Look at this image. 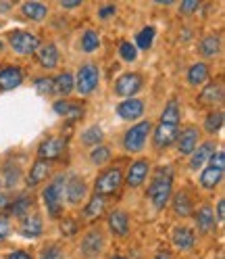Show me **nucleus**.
Returning a JSON list of instances; mask_svg holds the SVG:
<instances>
[{"label":"nucleus","instance_id":"obj_44","mask_svg":"<svg viewBox=\"0 0 225 259\" xmlns=\"http://www.w3.org/2000/svg\"><path fill=\"white\" fill-rule=\"evenodd\" d=\"M115 15H117V7H115V5H102V7L98 9V17H100L102 21L115 17Z\"/></svg>","mask_w":225,"mask_h":259},{"label":"nucleus","instance_id":"obj_20","mask_svg":"<svg viewBox=\"0 0 225 259\" xmlns=\"http://www.w3.org/2000/svg\"><path fill=\"white\" fill-rule=\"evenodd\" d=\"M171 242L178 251L190 253L196 245V234L192 228H188V226H175L173 232H171Z\"/></svg>","mask_w":225,"mask_h":259},{"label":"nucleus","instance_id":"obj_43","mask_svg":"<svg viewBox=\"0 0 225 259\" xmlns=\"http://www.w3.org/2000/svg\"><path fill=\"white\" fill-rule=\"evenodd\" d=\"M198 9H200L198 0H184V3H180V15H184V17H192Z\"/></svg>","mask_w":225,"mask_h":259},{"label":"nucleus","instance_id":"obj_53","mask_svg":"<svg viewBox=\"0 0 225 259\" xmlns=\"http://www.w3.org/2000/svg\"><path fill=\"white\" fill-rule=\"evenodd\" d=\"M108 259H127V257H123V255H110Z\"/></svg>","mask_w":225,"mask_h":259},{"label":"nucleus","instance_id":"obj_32","mask_svg":"<svg viewBox=\"0 0 225 259\" xmlns=\"http://www.w3.org/2000/svg\"><path fill=\"white\" fill-rule=\"evenodd\" d=\"M100 31L98 29H94V27H88L84 34H82V38H79V51L82 53H86V55H92V53H96L100 48Z\"/></svg>","mask_w":225,"mask_h":259},{"label":"nucleus","instance_id":"obj_33","mask_svg":"<svg viewBox=\"0 0 225 259\" xmlns=\"http://www.w3.org/2000/svg\"><path fill=\"white\" fill-rule=\"evenodd\" d=\"M79 142L84 144V147L92 149V147H98V144L104 142V132H102V125L98 123H92L88 125L82 134H79Z\"/></svg>","mask_w":225,"mask_h":259},{"label":"nucleus","instance_id":"obj_24","mask_svg":"<svg viewBox=\"0 0 225 259\" xmlns=\"http://www.w3.org/2000/svg\"><path fill=\"white\" fill-rule=\"evenodd\" d=\"M23 84V69L17 65H7L0 69V92H11Z\"/></svg>","mask_w":225,"mask_h":259},{"label":"nucleus","instance_id":"obj_36","mask_svg":"<svg viewBox=\"0 0 225 259\" xmlns=\"http://www.w3.org/2000/svg\"><path fill=\"white\" fill-rule=\"evenodd\" d=\"M54 79V94L59 96H69L73 92V73L71 71H61Z\"/></svg>","mask_w":225,"mask_h":259},{"label":"nucleus","instance_id":"obj_45","mask_svg":"<svg viewBox=\"0 0 225 259\" xmlns=\"http://www.w3.org/2000/svg\"><path fill=\"white\" fill-rule=\"evenodd\" d=\"M11 232H13V226H11V222H9L7 218H0V242L7 240V238L11 236Z\"/></svg>","mask_w":225,"mask_h":259},{"label":"nucleus","instance_id":"obj_5","mask_svg":"<svg viewBox=\"0 0 225 259\" xmlns=\"http://www.w3.org/2000/svg\"><path fill=\"white\" fill-rule=\"evenodd\" d=\"M106 249V232L100 226L88 228L77 242V253L84 259H98Z\"/></svg>","mask_w":225,"mask_h":259},{"label":"nucleus","instance_id":"obj_23","mask_svg":"<svg viewBox=\"0 0 225 259\" xmlns=\"http://www.w3.org/2000/svg\"><path fill=\"white\" fill-rule=\"evenodd\" d=\"M52 109L59 117L63 119H82L86 107L82 103H75V101H67V99H59L52 103Z\"/></svg>","mask_w":225,"mask_h":259},{"label":"nucleus","instance_id":"obj_42","mask_svg":"<svg viewBox=\"0 0 225 259\" xmlns=\"http://www.w3.org/2000/svg\"><path fill=\"white\" fill-rule=\"evenodd\" d=\"M119 55H121V59L123 61H127V63H134L136 59H138V48L132 44V42H121V48H119Z\"/></svg>","mask_w":225,"mask_h":259},{"label":"nucleus","instance_id":"obj_4","mask_svg":"<svg viewBox=\"0 0 225 259\" xmlns=\"http://www.w3.org/2000/svg\"><path fill=\"white\" fill-rule=\"evenodd\" d=\"M223 176H225V151L219 149L211 155L208 163L200 169L198 184H200L202 190H215V188L221 186Z\"/></svg>","mask_w":225,"mask_h":259},{"label":"nucleus","instance_id":"obj_18","mask_svg":"<svg viewBox=\"0 0 225 259\" xmlns=\"http://www.w3.org/2000/svg\"><path fill=\"white\" fill-rule=\"evenodd\" d=\"M215 142L213 140H204V142H200L198 147L194 149V153H192L190 157H188V169L190 171H200L206 163H208V159H211V155L215 153Z\"/></svg>","mask_w":225,"mask_h":259},{"label":"nucleus","instance_id":"obj_25","mask_svg":"<svg viewBox=\"0 0 225 259\" xmlns=\"http://www.w3.org/2000/svg\"><path fill=\"white\" fill-rule=\"evenodd\" d=\"M198 103L204 107H219L223 103V84L221 82H208L202 86L200 94H198Z\"/></svg>","mask_w":225,"mask_h":259},{"label":"nucleus","instance_id":"obj_46","mask_svg":"<svg viewBox=\"0 0 225 259\" xmlns=\"http://www.w3.org/2000/svg\"><path fill=\"white\" fill-rule=\"evenodd\" d=\"M213 213H215L217 224H223L225 222V199H219L217 201V207L213 209Z\"/></svg>","mask_w":225,"mask_h":259},{"label":"nucleus","instance_id":"obj_35","mask_svg":"<svg viewBox=\"0 0 225 259\" xmlns=\"http://www.w3.org/2000/svg\"><path fill=\"white\" fill-rule=\"evenodd\" d=\"M223 121H225V117H223V111L221 109H213L208 115L204 117V123H202V130L206 134H217V132H221V127H223Z\"/></svg>","mask_w":225,"mask_h":259},{"label":"nucleus","instance_id":"obj_13","mask_svg":"<svg viewBox=\"0 0 225 259\" xmlns=\"http://www.w3.org/2000/svg\"><path fill=\"white\" fill-rule=\"evenodd\" d=\"M202 142V132L198 125H186L180 130V136L175 140V149H178V155L182 157H190L194 153V149Z\"/></svg>","mask_w":225,"mask_h":259},{"label":"nucleus","instance_id":"obj_50","mask_svg":"<svg viewBox=\"0 0 225 259\" xmlns=\"http://www.w3.org/2000/svg\"><path fill=\"white\" fill-rule=\"evenodd\" d=\"M9 203H11V199L7 197L5 192H0V211H3V209H7V207H9Z\"/></svg>","mask_w":225,"mask_h":259},{"label":"nucleus","instance_id":"obj_14","mask_svg":"<svg viewBox=\"0 0 225 259\" xmlns=\"http://www.w3.org/2000/svg\"><path fill=\"white\" fill-rule=\"evenodd\" d=\"M52 169H54L52 161L36 159L34 163H31L29 171H27V178H25L27 188H38V186H42L44 182H48V180L52 178Z\"/></svg>","mask_w":225,"mask_h":259},{"label":"nucleus","instance_id":"obj_30","mask_svg":"<svg viewBox=\"0 0 225 259\" xmlns=\"http://www.w3.org/2000/svg\"><path fill=\"white\" fill-rule=\"evenodd\" d=\"M21 15L31 23H42L48 17V7L40 0H25L21 3Z\"/></svg>","mask_w":225,"mask_h":259},{"label":"nucleus","instance_id":"obj_27","mask_svg":"<svg viewBox=\"0 0 225 259\" xmlns=\"http://www.w3.org/2000/svg\"><path fill=\"white\" fill-rule=\"evenodd\" d=\"M104 211H106V199L100 197V194H92V197L86 201L84 209H82V220L92 224L100 215H104Z\"/></svg>","mask_w":225,"mask_h":259},{"label":"nucleus","instance_id":"obj_16","mask_svg":"<svg viewBox=\"0 0 225 259\" xmlns=\"http://www.w3.org/2000/svg\"><path fill=\"white\" fill-rule=\"evenodd\" d=\"M117 115L123 119V121H130V123H136L140 119H144V113H146V103L142 99H125L121 101L117 107Z\"/></svg>","mask_w":225,"mask_h":259},{"label":"nucleus","instance_id":"obj_6","mask_svg":"<svg viewBox=\"0 0 225 259\" xmlns=\"http://www.w3.org/2000/svg\"><path fill=\"white\" fill-rule=\"evenodd\" d=\"M100 84V67L98 63L94 61H86L82 63V67L77 69V73L73 75V92H77L79 96H90Z\"/></svg>","mask_w":225,"mask_h":259},{"label":"nucleus","instance_id":"obj_31","mask_svg":"<svg viewBox=\"0 0 225 259\" xmlns=\"http://www.w3.org/2000/svg\"><path fill=\"white\" fill-rule=\"evenodd\" d=\"M0 178H3V188L7 186L9 190H15V188H19V184L23 182V169L21 165L17 163H5L3 165V171H0Z\"/></svg>","mask_w":225,"mask_h":259},{"label":"nucleus","instance_id":"obj_17","mask_svg":"<svg viewBox=\"0 0 225 259\" xmlns=\"http://www.w3.org/2000/svg\"><path fill=\"white\" fill-rule=\"evenodd\" d=\"M106 226H108L112 236H117V238L130 236V228H132L130 213L123 211V209H112V211L106 215Z\"/></svg>","mask_w":225,"mask_h":259},{"label":"nucleus","instance_id":"obj_49","mask_svg":"<svg viewBox=\"0 0 225 259\" xmlns=\"http://www.w3.org/2000/svg\"><path fill=\"white\" fill-rule=\"evenodd\" d=\"M5 259H34V255H31L29 251H23V249H17V251H13L9 253Z\"/></svg>","mask_w":225,"mask_h":259},{"label":"nucleus","instance_id":"obj_2","mask_svg":"<svg viewBox=\"0 0 225 259\" xmlns=\"http://www.w3.org/2000/svg\"><path fill=\"white\" fill-rule=\"evenodd\" d=\"M146 197L152 203L154 211H163L169 205L171 197H173V171L171 167H158L152 176V180L148 184Z\"/></svg>","mask_w":225,"mask_h":259},{"label":"nucleus","instance_id":"obj_51","mask_svg":"<svg viewBox=\"0 0 225 259\" xmlns=\"http://www.w3.org/2000/svg\"><path fill=\"white\" fill-rule=\"evenodd\" d=\"M15 5L13 3H0V11H11Z\"/></svg>","mask_w":225,"mask_h":259},{"label":"nucleus","instance_id":"obj_40","mask_svg":"<svg viewBox=\"0 0 225 259\" xmlns=\"http://www.w3.org/2000/svg\"><path fill=\"white\" fill-rule=\"evenodd\" d=\"M11 205V203H9ZM11 213L17 218V220H23L27 213H31V201L27 197H19L15 199V203L11 205Z\"/></svg>","mask_w":225,"mask_h":259},{"label":"nucleus","instance_id":"obj_10","mask_svg":"<svg viewBox=\"0 0 225 259\" xmlns=\"http://www.w3.org/2000/svg\"><path fill=\"white\" fill-rule=\"evenodd\" d=\"M180 130L182 125L180 123H165V121H158L154 127H152V149L154 151H167L169 147H173L175 140L180 136Z\"/></svg>","mask_w":225,"mask_h":259},{"label":"nucleus","instance_id":"obj_28","mask_svg":"<svg viewBox=\"0 0 225 259\" xmlns=\"http://www.w3.org/2000/svg\"><path fill=\"white\" fill-rule=\"evenodd\" d=\"M223 53V40L219 34H208L198 42V55L202 59H217Z\"/></svg>","mask_w":225,"mask_h":259},{"label":"nucleus","instance_id":"obj_34","mask_svg":"<svg viewBox=\"0 0 225 259\" xmlns=\"http://www.w3.org/2000/svg\"><path fill=\"white\" fill-rule=\"evenodd\" d=\"M110 159H112V151H110L108 144H104V142L98 144V147H92L90 153H88V161L92 165H96V167L106 165Z\"/></svg>","mask_w":225,"mask_h":259},{"label":"nucleus","instance_id":"obj_15","mask_svg":"<svg viewBox=\"0 0 225 259\" xmlns=\"http://www.w3.org/2000/svg\"><path fill=\"white\" fill-rule=\"evenodd\" d=\"M67 151V140L63 136H50L38 144V159H44V161H54L63 157V153Z\"/></svg>","mask_w":225,"mask_h":259},{"label":"nucleus","instance_id":"obj_29","mask_svg":"<svg viewBox=\"0 0 225 259\" xmlns=\"http://www.w3.org/2000/svg\"><path fill=\"white\" fill-rule=\"evenodd\" d=\"M171 209H173V213L178 215V218H190L192 213H194V205H192V199H190V192L188 190H178L171 197Z\"/></svg>","mask_w":225,"mask_h":259},{"label":"nucleus","instance_id":"obj_9","mask_svg":"<svg viewBox=\"0 0 225 259\" xmlns=\"http://www.w3.org/2000/svg\"><path fill=\"white\" fill-rule=\"evenodd\" d=\"M90 199V186L82 176H67V184H65V205L77 209L86 205V201Z\"/></svg>","mask_w":225,"mask_h":259},{"label":"nucleus","instance_id":"obj_8","mask_svg":"<svg viewBox=\"0 0 225 259\" xmlns=\"http://www.w3.org/2000/svg\"><path fill=\"white\" fill-rule=\"evenodd\" d=\"M123 184V167L121 165H112V167H106L102 169L94 180V186H92V192L94 194H100V197H110L115 194Z\"/></svg>","mask_w":225,"mask_h":259},{"label":"nucleus","instance_id":"obj_47","mask_svg":"<svg viewBox=\"0 0 225 259\" xmlns=\"http://www.w3.org/2000/svg\"><path fill=\"white\" fill-rule=\"evenodd\" d=\"M152 36H154V29H152V27H146V29H144V34L140 36V48H148Z\"/></svg>","mask_w":225,"mask_h":259},{"label":"nucleus","instance_id":"obj_12","mask_svg":"<svg viewBox=\"0 0 225 259\" xmlns=\"http://www.w3.org/2000/svg\"><path fill=\"white\" fill-rule=\"evenodd\" d=\"M144 88V77L138 71H125L115 79V94L119 99H136V94Z\"/></svg>","mask_w":225,"mask_h":259},{"label":"nucleus","instance_id":"obj_19","mask_svg":"<svg viewBox=\"0 0 225 259\" xmlns=\"http://www.w3.org/2000/svg\"><path fill=\"white\" fill-rule=\"evenodd\" d=\"M36 59H38V65H40L44 71L57 69V67H59V61H61V55H59L57 44H52V42L40 44V48L36 51Z\"/></svg>","mask_w":225,"mask_h":259},{"label":"nucleus","instance_id":"obj_37","mask_svg":"<svg viewBox=\"0 0 225 259\" xmlns=\"http://www.w3.org/2000/svg\"><path fill=\"white\" fill-rule=\"evenodd\" d=\"M158 121H165V123H180L182 121V109H180L178 99H169V103L165 105L163 113H160Z\"/></svg>","mask_w":225,"mask_h":259},{"label":"nucleus","instance_id":"obj_3","mask_svg":"<svg viewBox=\"0 0 225 259\" xmlns=\"http://www.w3.org/2000/svg\"><path fill=\"white\" fill-rule=\"evenodd\" d=\"M152 127L154 123L150 119H140L136 123H132L130 127L125 130V134L121 138V147L125 153H142L144 147H146V142L152 134Z\"/></svg>","mask_w":225,"mask_h":259},{"label":"nucleus","instance_id":"obj_52","mask_svg":"<svg viewBox=\"0 0 225 259\" xmlns=\"http://www.w3.org/2000/svg\"><path fill=\"white\" fill-rule=\"evenodd\" d=\"M152 259H173V257H171L169 253H156Z\"/></svg>","mask_w":225,"mask_h":259},{"label":"nucleus","instance_id":"obj_38","mask_svg":"<svg viewBox=\"0 0 225 259\" xmlns=\"http://www.w3.org/2000/svg\"><path fill=\"white\" fill-rule=\"evenodd\" d=\"M59 222V230H61V234L65 236V238H73V236H77V232H79V222L77 220H73V218H69V215H63L61 220H57Z\"/></svg>","mask_w":225,"mask_h":259},{"label":"nucleus","instance_id":"obj_22","mask_svg":"<svg viewBox=\"0 0 225 259\" xmlns=\"http://www.w3.org/2000/svg\"><path fill=\"white\" fill-rule=\"evenodd\" d=\"M19 232L25 238H38L44 234V218L38 211L27 213L23 220H19Z\"/></svg>","mask_w":225,"mask_h":259},{"label":"nucleus","instance_id":"obj_26","mask_svg":"<svg viewBox=\"0 0 225 259\" xmlns=\"http://www.w3.org/2000/svg\"><path fill=\"white\" fill-rule=\"evenodd\" d=\"M208 75H211V69H208V63L206 61H196L192 63L188 71H186V82L188 86L192 88H198V86H204L208 82Z\"/></svg>","mask_w":225,"mask_h":259},{"label":"nucleus","instance_id":"obj_54","mask_svg":"<svg viewBox=\"0 0 225 259\" xmlns=\"http://www.w3.org/2000/svg\"><path fill=\"white\" fill-rule=\"evenodd\" d=\"M0 192H3V178H0Z\"/></svg>","mask_w":225,"mask_h":259},{"label":"nucleus","instance_id":"obj_1","mask_svg":"<svg viewBox=\"0 0 225 259\" xmlns=\"http://www.w3.org/2000/svg\"><path fill=\"white\" fill-rule=\"evenodd\" d=\"M67 176L65 171L54 174L50 180L46 182V186L40 192L42 205L46 209V213L50 220H61L65 213V184H67Z\"/></svg>","mask_w":225,"mask_h":259},{"label":"nucleus","instance_id":"obj_7","mask_svg":"<svg viewBox=\"0 0 225 259\" xmlns=\"http://www.w3.org/2000/svg\"><path fill=\"white\" fill-rule=\"evenodd\" d=\"M7 42H9V48L19 55V57H31L36 55V51L40 48V36L34 34V31H27V29H13L7 34Z\"/></svg>","mask_w":225,"mask_h":259},{"label":"nucleus","instance_id":"obj_11","mask_svg":"<svg viewBox=\"0 0 225 259\" xmlns=\"http://www.w3.org/2000/svg\"><path fill=\"white\" fill-rule=\"evenodd\" d=\"M152 171V161L146 157H140L136 161H132V165L127 167V171L123 174V184L127 188H140L144 182L148 180V176Z\"/></svg>","mask_w":225,"mask_h":259},{"label":"nucleus","instance_id":"obj_21","mask_svg":"<svg viewBox=\"0 0 225 259\" xmlns=\"http://www.w3.org/2000/svg\"><path fill=\"white\" fill-rule=\"evenodd\" d=\"M194 222H196V230L202 234V236H208L215 226H217V220H215V213H213V207L204 203L198 207V211H194Z\"/></svg>","mask_w":225,"mask_h":259},{"label":"nucleus","instance_id":"obj_48","mask_svg":"<svg viewBox=\"0 0 225 259\" xmlns=\"http://www.w3.org/2000/svg\"><path fill=\"white\" fill-rule=\"evenodd\" d=\"M59 7H61L63 11H71V9H82L84 3H82V0H61Z\"/></svg>","mask_w":225,"mask_h":259},{"label":"nucleus","instance_id":"obj_41","mask_svg":"<svg viewBox=\"0 0 225 259\" xmlns=\"http://www.w3.org/2000/svg\"><path fill=\"white\" fill-rule=\"evenodd\" d=\"M38 259H65V249L59 242H50V245L40 249Z\"/></svg>","mask_w":225,"mask_h":259},{"label":"nucleus","instance_id":"obj_55","mask_svg":"<svg viewBox=\"0 0 225 259\" xmlns=\"http://www.w3.org/2000/svg\"><path fill=\"white\" fill-rule=\"evenodd\" d=\"M0 53H3V42H0Z\"/></svg>","mask_w":225,"mask_h":259},{"label":"nucleus","instance_id":"obj_39","mask_svg":"<svg viewBox=\"0 0 225 259\" xmlns=\"http://www.w3.org/2000/svg\"><path fill=\"white\" fill-rule=\"evenodd\" d=\"M34 86H36L38 94H42L44 99H52V96H54V79L52 77H48V75L36 77Z\"/></svg>","mask_w":225,"mask_h":259}]
</instances>
